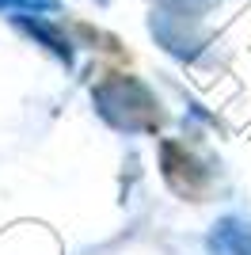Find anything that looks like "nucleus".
<instances>
[{"mask_svg": "<svg viewBox=\"0 0 251 255\" xmlns=\"http://www.w3.org/2000/svg\"><path fill=\"white\" fill-rule=\"evenodd\" d=\"M160 156H164V179H167V187L175 194H187V198H202V194H206L209 171L202 168L183 145L164 141V145H160Z\"/></svg>", "mask_w": 251, "mask_h": 255, "instance_id": "2", "label": "nucleus"}, {"mask_svg": "<svg viewBox=\"0 0 251 255\" xmlns=\"http://www.w3.org/2000/svg\"><path fill=\"white\" fill-rule=\"evenodd\" d=\"M92 99L99 107V115L115 129H126V133H156V126H160L156 99H152V92L137 76L107 73L92 88Z\"/></svg>", "mask_w": 251, "mask_h": 255, "instance_id": "1", "label": "nucleus"}, {"mask_svg": "<svg viewBox=\"0 0 251 255\" xmlns=\"http://www.w3.org/2000/svg\"><path fill=\"white\" fill-rule=\"evenodd\" d=\"M209 248H213L217 255H251V225H240V221L213 225Z\"/></svg>", "mask_w": 251, "mask_h": 255, "instance_id": "3", "label": "nucleus"}, {"mask_svg": "<svg viewBox=\"0 0 251 255\" xmlns=\"http://www.w3.org/2000/svg\"><path fill=\"white\" fill-rule=\"evenodd\" d=\"M0 11H57V0H0Z\"/></svg>", "mask_w": 251, "mask_h": 255, "instance_id": "5", "label": "nucleus"}, {"mask_svg": "<svg viewBox=\"0 0 251 255\" xmlns=\"http://www.w3.org/2000/svg\"><path fill=\"white\" fill-rule=\"evenodd\" d=\"M23 23V31H31V34H38L42 42L50 46L53 53H57V57H61L65 65H73V42H69V38H65L61 31H57V27H50V23H38V19H19Z\"/></svg>", "mask_w": 251, "mask_h": 255, "instance_id": "4", "label": "nucleus"}, {"mask_svg": "<svg viewBox=\"0 0 251 255\" xmlns=\"http://www.w3.org/2000/svg\"><path fill=\"white\" fill-rule=\"evenodd\" d=\"M171 4H175V15H187V8H194V4H206V0H171Z\"/></svg>", "mask_w": 251, "mask_h": 255, "instance_id": "6", "label": "nucleus"}]
</instances>
